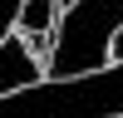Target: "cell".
Returning a JSON list of instances; mask_svg holds the SVG:
<instances>
[{
	"instance_id": "6da1fadb",
	"label": "cell",
	"mask_w": 123,
	"mask_h": 118,
	"mask_svg": "<svg viewBox=\"0 0 123 118\" xmlns=\"http://www.w3.org/2000/svg\"><path fill=\"white\" fill-rule=\"evenodd\" d=\"M123 25V0H74L59 15L54 49H49V79L94 74L113 59V35Z\"/></svg>"
},
{
	"instance_id": "277c9868",
	"label": "cell",
	"mask_w": 123,
	"mask_h": 118,
	"mask_svg": "<svg viewBox=\"0 0 123 118\" xmlns=\"http://www.w3.org/2000/svg\"><path fill=\"white\" fill-rule=\"evenodd\" d=\"M20 5H25V0H0V39H5V35H10V25L20 20Z\"/></svg>"
},
{
	"instance_id": "5b68a950",
	"label": "cell",
	"mask_w": 123,
	"mask_h": 118,
	"mask_svg": "<svg viewBox=\"0 0 123 118\" xmlns=\"http://www.w3.org/2000/svg\"><path fill=\"white\" fill-rule=\"evenodd\" d=\"M113 59H123V25H118V35H113Z\"/></svg>"
},
{
	"instance_id": "8992f818",
	"label": "cell",
	"mask_w": 123,
	"mask_h": 118,
	"mask_svg": "<svg viewBox=\"0 0 123 118\" xmlns=\"http://www.w3.org/2000/svg\"><path fill=\"white\" fill-rule=\"evenodd\" d=\"M59 5H64V10H69V5H74V0H59Z\"/></svg>"
},
{
	"instance_id": "7a4b0ae2",
	"label": "cell",
	"mask_w": 123,
	"mask_h": 118,
	"mask_svg": "<svg viewBox=\"0 0 123 118\" xmlns=\"http://www.w3.org/2000/svg\"><path fill=\"white\" fill-rule=\"evenodd\" d=\"M44 79V69H39V54L25 44V39L5 35L0 39V94H15V88H30Z\"/></svg>"
},
{
	"instance_id": "3957f363",
	"label": "cell",
	"mask_w": 123,
	"mask_h": 118,
	"mask_svg": "<svg viewBox=\"0 0 123 118\" xmlns=\"http://www.w3.org/2000/svg\"><path fill=\"white\" fill-rule=\"evenodd\" d=\"M59 15H64L59 0H25L15 25L25 30V35H54V20H59Z\"/></svg>"
}]
</instances>
